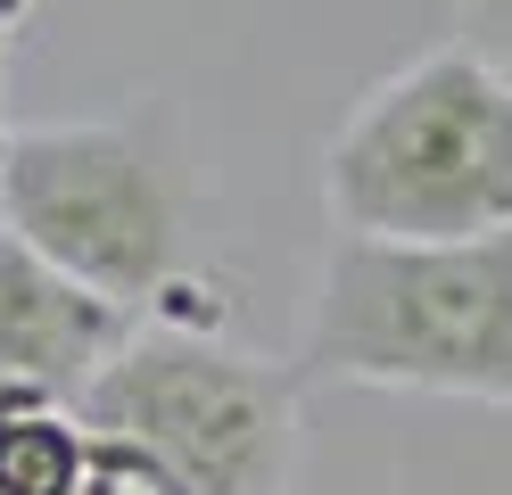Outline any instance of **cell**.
<instances>
[{
    "mask_svg": "<svg viewBox=\"0 0 512 495\" xmlns=\"http://www.w3.org/2000/svg\"><path fill=\"white\" fill-rule=\"evenodd\" d=\"M83 479L75 413H0V495H83Z\"/></svg>",
    "mask_w": 512,
    "mask_h": 495,
    "instance_id": "8992f818",
    "label": "cell"
},
{
    "mask_svg": "<svg viewBox=\"0 0 512 495\" xmlns=\"http://www.w3.org/2000/svg\"><path fill=\"white\" fill-rule=\"evenodd\" d=\"M91 479L141 495H290L306 462V380L215 330L133 322L75 396Z\"/></svg>",
    "mask_w": 512,
    "mask_h": 495,
    "instance_id": "6da1fadb",
    "label": "cell"
},
{
    "mask_svg": "<svg viewBox=\"0 0 512 495\" xmlns=\"http://www.w3.org/2000/svg\"><path fill=\"white\" fill-rule=\"evenodd\" d=\"M25 9H34V0H0V17H9V25H17V17H25Z\"/></svg>",
    "mask_w": 512,
    "mask_h": 495,
    "instance_id": "30bf717a",
    "label": "cell"
},
{
    "mask_svg": "<svg viewBox=\"0 0 512 495\" xmlns=\"http://www.w3.org/2000/svg\"><path fill=\"white\" fill-rule=\"evenodd\" d=\"M83 495H141V487H116V479H83Z\"/></svg>",
    "mask_w": 512,
    "mask_h": 495,
    "instance_id": "9c48e42d",
    "label": "cell"
},
{
    "mask_svg": "<svg viewBox=\"0 0 512 495\" xmlns=\"http://www.w3.org/2000/svg\"><path fill=\"white\" fill-rule=\"evenodd\" d=\"M290 372L306 388L463 396L512 413V223L479 240L331 231Z\"/></svg>",
    "mask_w": 512,
    "mask_h": 495,
    "instance_id": "7a4b0ae2",
    "label": "cell"
},
{
    "mask_svg": "<svg viewBox=\"0 0 512 495\" xmlns=\"http://www.w3.org/2000/svg\"><path fill=\"white\" fill-rule=\"evenodd\" d=\"M199 165L166 99L83 124H25L0 165V231H17L91 297L141 314L182 281Z\"/></svg>",
    "mask_w": 512,
    "mask_h": 495,
    "instance_id": "3957f363",
    "label": "cell"
},
{
    "mask_svg": "<svg viewBox=\"0 0 512 495\" xmlns=\"http://www.w3.org/2000/svg\"><path fill=\"white\" fill-rule=\"evenodd\" d=\"M323 215L347 240H479L512 223V66L471 42L380 75L323 149Z\"/></svg>",
    "mask_w": 512,
    "mask_h": 495,
    "instance_id": "277c9868",
    "label": "cell"
},
{
    "mask_svg": "<svg viewBox=\"0 0 512 495\" xmlns=\"http://www.w3.org/2000/svg\"><path fill=\"white\" fill-rule=\"evenodd\" d=\"M455 25H463V42L479 58L512 66V0H455Z\"/></svg>",
    "mask_w": 512,
    "mask_h": 495,
    "instance_id": "52a82bcc",
    "label": "cell"
},
{
    "mask_svg": "<svg viewBox=\"0 0 512 495\" xmlns=\"http://www.w3.org/2000/svg\"><path fill=\"white\" fill-rule=\"evenodd\" d=\"M133 322L141 314L91 297L17 231H0V413H75V396L133 339Z\"/></svg>",
    "mask_w": 512,
    "mask_h": 495,
    "instance_id": "5b68a950",
    "label": "cell"
},
{
    "mask_svg": "<svg viewBox=\"0 0 512 495\" xmlns=\"http://www.w3.org/2000/svg\"><path fill=\"white\" fill-rule=\"evenodd\" d=\"M0 58H9V17H0ZM0 165H9V116H0Z\"/></svg>",
    "mask_w": 512,
    "mask_h": 495,
    "instance_id": "ba28073f",
    "label": "cell"
}]
</instances>
